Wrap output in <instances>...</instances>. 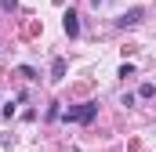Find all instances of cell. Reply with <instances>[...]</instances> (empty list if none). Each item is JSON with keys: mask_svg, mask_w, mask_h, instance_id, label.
Here are the masks:
<instances>
[{"mask_svg": "<svg viewBox=\"0 0 156 152\" xmlns=\"http://www.w3.org/2000/svg\"><path fill=\"white\" fill-rule=\"evenodd\" d=\"M62 29H66V36H80V15L73 11V7L62 15Z\"/></svg>", "mask_w": 156, "mask_h": 152, "instance_id": "obj_3", "label": "cell"}, {"mask_svg": "<svg viewBox=\"0 0 156 152\" xmlns=\"http://www.w3.org/2000/svg\"><path fill=\"white\" fill-rule=\"evenodd\" d=\"M18 7V0H0V11H15Z\"/></svg>", "mask_w": 156, "mask_h": 152, "instance_id": "obj_9", "label": "cell"}, {"mask_svg": "<svg viewBox=\"0 0 156 152\" xmlns=\"http://www.w3.org/2000/svg\"><path fill=\"white\" fill-rule=\"evenodd\" d=\"M51 80H55V83L66 80V58H55V62H51Z\"/></svg>", "mask_w": 156, "mask_h": 152, "instance_id": "obj_4", "label": "cell"}, {"mask_svg": "<svg viewBox=\"0 0 156 152\" xmlns=\"http://www.w3.org/2000/svg\"><path fill=\"white\" fill-rule=\"evenodd\" d=\"M142 15H145V7H131V11H123V15L116 18V26H120V29H131V26L142 22Z\"/></svg>", "mask_w": 156, "mask_h": 152, "instance_id": "obj_2", "label": "cell"}, {"mask_svg": "<svg viewBox=\"0 0 156 152\" xmlns=\"http://www.w3.org/2000/svg\"><path fill=\"white\" fill-rule=\"evenodd\" d=\"M153 94H156V87H153V83H142V91H138V98H153Z\"/></svg>", "mask_w": 156, "mask_h": 152, "instance_id": "obj_6", "label": "cell"}, {"mask_svg": "<svg viewBox=\"0 0 156 152\" xmlns=\"http://www.w3.org/2000/svg\"><path fill=\"white\" fill-rule=\"evenodd\" d=\"M62 116V109H58V102H51V109H47V119H58Z\"/></svg>", "mask_w": 156, "mask_h": 152, "instance_id": "obj_8", "label": "cell"}, {"mask_svg": "<svg viewBox=\"0 0 156 152\" xmlns=\"http://www.w3.org/2000/svg\"><path fill=\"white\" fill-rule=\"evenodd\" d=\"M18 73L26 76V80H40V76H37V69H33V65H22V69H18Z\"/></svg>", "mask_w": 156, "mask_h": 152, "instance_id": "obj_7", "label": "cell"}, {"mask_svg": "<svg viewBox=\"0 0 156 152\" xmlns=\"http://www.w3.org/2000/svg\"><path fill=\"white\" fill-rule=\"evenodd\" d=\"M91 4H94V7H98V4H102V0H91Z\"/></svg>", "mask_w": 156, "mask_h": 152, "instance_id": "obj_10", "label": "cell"}, {"mask_svg": "<svg viewBox=\"0 0 156 152\" xmlns=\"http://www.w3.org/2000/svg\"><path fill=\"white\" fill-rule=\"evenodd\" d=\"M94 116H98V102H80V105L62 109V119H66V123H80V127H87Z\"/></svg>", "mask_w": 156, "mask_h": 152, "instance_id": "obj_1", "label": "cell"}, {"mask_svg": "<svg viewBox=\"0 0 156 152\" xmlns=\"http://www.w3.org/2000/svg\"><path fill=\"white\" fill-rule=\"evenodd\" d=\"M116 76H120V80H127V76H134V65H131V62H123V65H120V73H116Z\"/></svg>", "mask_w": 156, "mask_h": 152, "instance_id": "obj_5", "label": "cell"}]
</instances>
